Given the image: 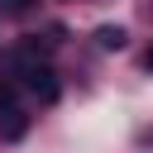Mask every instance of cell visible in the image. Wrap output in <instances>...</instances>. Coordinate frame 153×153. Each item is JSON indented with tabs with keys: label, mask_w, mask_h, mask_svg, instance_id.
I'll list each match as a JSON object with an SVG mask.
<instances>
[{
	"label": "cell",
	"mask_w": 153,
	"mask_h": 153,
	"mask_svg": "<svg viewBox=\"0 0 153 153\" xmlns=\"http://www.w3.org/2000/svg\"><path fill=\"white\" fill-rule=\"evenodd\" d=\"M143 67H148V72H153V48H148V57H143Z\"/></svg>",
	"instance_id": "5b68a950"
},
{
	"label": "cell",
	"mask_w": 153,
	"mask_h": 153,
	"mask_svg": "<svg viewBox=\"0 0 153 153\" xmlns=\"http://www.w3.org/2000/svg\"><path fill=\"white\" fill-rule=\"evenodd\" d=\"M96 43H100L105 53H120V48L129 43V33H124L120 24H100V29H96Z\"/></svg>",
	"instance_id": "7a4b0ae2"
},
{
	"label": "cell",
	"mask_w": 153,
	"mask_h": 153,
	"mask_svg": "<svg viewBox=\"0 0 153 153\" xmlns=\"http://www.w3.org/2000/svg\"><path fill=\"white\" fill-rule=\"evenodd\" d=\"M5 134H10V139H19V134H24V115H19L14 105H5Z\"/></svg>",
	"instance_id": "3957f363"
},
{
	"label": "cell",
	"mask_w": 153,
	"mask_h": 153,
	"mask_svg": "<svg viewBox=\"0 0 153 153\" xmlns=\"http://www.w3.org/2000/svg\"><path fill=\"white\" fill-rule=\"evenodd\" d=\"M14 72L24 76V86H29L38 100H57V72H53V67H48V62L33 53V43L14 53Z\"/></svg>",
	"instance_id": "6da1fadb"
},
{
	"label": "cell",
	"mask_w": 153,
	"mask_h": 153,
	"mask_svg": "<svg viewBox=\"0 0 153 153\" xmlns=\"http://www.w3.org/2000/svg\"><path fill=\"white\" fill-rule=\"evenodd\" d=\"M0 5H5V10H10V14H24V10H29V5H33V0H0Z\"/></svg>",
	"instance_id": "277c9868"
}]
</instances>
